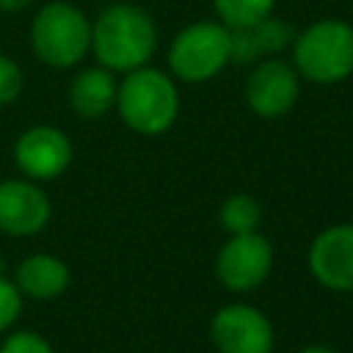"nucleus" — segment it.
Instances as JSON below:
<instances>
[{
	"instance_id": "1",
	"label": "nucleus",
	"mask_w": 353,
	"mask_h": 353,
	"mask_svg": "<svg viewBox=\"0 0 353 353\" xmlns=\"http://www.w3.org/2000/svg\"><path fill=\"white\" fill-rule=\"evenodd\" d=\"M157 44L154 22L135 6H110L91 28V50L108 69L132 72L143 66Z\"/></svg>"
},
{
	"instance_id": "2",
	"label": "nucleus",
	"mask_w": 353,
	"mask_h": 353,
	"mask_svg": "<svg viewBox=\"0 0 353 353\" xmlns=\"http://www.w3.org/2000/svg\"><path fill=\"white\" fill-rule=\"evenodd\" d=\"M116 105L121 121L130 130L141 135H157L174 124L179 97L174 83L163 72L138 66L116 88Z\"/></svg>"
},
{
	"instance_id": "3",
	"label": "nucleus",
	"mask_w": 353,
	"mask_h": 353,
	"mask_svg": "<svg viewBox=\"0 0 353 353\" xmlns=\"http://www.w3.org/2000/svg\"><path fill=\"white\" fill-rule=\"evenodd\" d=\"M295 66L312 83H339L353 72V28L339 19L309 25L295 39Z\"/></svg>"
},
{
	"instance_id": "4",
	"label": "nucleus",
	"mask_w": 353,
	"mask_h": 353,
	"mask_svg": "<svg viewBox=\"0 0 353 353\" xmlns=\"http://www.w3.org/2000/svg\"><path fill=\"white\" fill-rule=\"evenodd\" d=\"M30 44L50 66H72L91 47V25L69 3L44 6L30 25Z\"/></svg>"
},
{
	"instance_id": "5",
	"label": "nucleus",
	"mask_w": 353,
	"mask_h": 353,
	"mask_svg": "<svg viewBox=\"0 0 353 353\" xmlns=\"http://www.w3.org/2000/svg\"><path fill=\"white\" fill-rule=\"evenodd\" d=\"M229 58H232L229 28L218 22H196L179 30L168 52V63L174 74L188 83H204L215 77Z\"/></svg>"
},
{
	"instance_id": "6",
	"label": "nucleus",
	"mask_w": 353,
	"mask_h": 353,
	"mask_svg": "<svg viewBox=\"0 0 353 353\" xmlns=\"http://www.w3.org/2000/svg\"><path fill=\"white\" fill-rule=\"evenodd\" d=\"M270 265H273L270 243L256 232H245V234H232L226 240V245L218 254L215 270L226 290L248 292L268 279Z\"/></svg>"
},
{
	"instance_id": "7",
	"label": "nucleus",
	"mask_w": 353,
	"mask_h": 353,
	"mask_svg": "<svg viewBox=\"0 0 353 353\" xmlns=\"http://www.w3.org/2000/svg\"><path fill=\"white\" fill-rule=\"evenodd\" d=\"M210 336L221 353H270L273 328L268 317L243 303L223 306L210 325Z\"/></svg>"
},
{
	"instance_id": "8",
	"label": "nucleus",
	"mask_w": 353,
	"mask_h": 353,
	"mask_svg": "<svg viewBox=\"0 0 353 353\" xmlns=\"http://www.w3.org/2000/svg\"><path fill=\"white\" fill-rule=\"evenodd\" d=\"M298 94H301L298 72L279 58L262 61L245 83V102L259 116L287 113L298 102Z\"/></svg>"
},
{
	"instance_id": "9",
	"label": "nucleus",
	"mask_w": 353,
	"mask_h": 353,
	"mask_svg": "<svg viewBox=\"0 0 353 353\" xmlns=\"http://www.w3.org/2000/svg\"><path fill=\"white\" fill-rule=\"evenodd\" d=\"M312 276L331 290H353V223L320 232L309 248Z\"/></svg>"
},
{
	"instance_id": "10",
	"label": "nucleus",
	"mask_w": 353,
	"mask_h": 353,
	"mask_svg": "<svg viewBox=\"0 0 353 353\" xmlns=\"http://www.w3.org/2000/svg\"><path fill=\"white\" fill-rule=\"evenodd\" d=\"M17 165L33 179H52L72 163V143L55 127H33L19 135L14 149Z\"/></svg>"
},
{
	"instance_id": "11",
	"label": "nucleus",
	"mask_w": 353,
	"mask_h": 353,
	"mask_svg": "<svg viewBox=\"0 0 353 353\" xmlns=\"http://www.w3.org/2000/svg\"><path fill=\"white\" fill-rule=\"evenodd\" d=\"M50 221V201L33 185L22 179L0 182V229L17 237L36 234Z\"/></svg>"
},
{
	"instance_id": "12",
	"label": "nucleus",
	"mask_w": 353,
	"mask_h": 353,
	"mask_svg": "<svg viewBox=\"0 0 353 353\" xmlns=\"http://www.w3.org/2000/svg\"><path fill=\"white\" fill-rule=\"evenodd\" d=\"M292 36H295V30L287 22L270 19V17H265L256 25H248V28H229L232 58L234 61H254L262 55L281 52L292 41Z\"/></svg>"
},
{
	"instance_id": "13",
	"label": "nucleus",
	"mask_w": 353,
	"mask_h": 353,
	"mask_svg": "<svg viewBox=\"0 0 353 353\" xmlns=\"http://www.w3.org/2000/svg\"><path fill=\"white\" fill-rule=\"evenodd\" d=\"M17 284L25 295L39 298V301H50L66 290L69 270L58 256L33 254L17 268Z\"/></svg>"
},
{
	"instance_id": "14",
	"label": "nucleus",
	"mask_w": 353,
	"mask_h": 353,
	"mask_svg": "<svg viewBox=\"0 0 353 353\" xmlns=\"http://www.w3.org/2000/svg\"><path fill=\"white\" fill-rule=\"evenodd\" d=\"M69 99L80 116L97 119L116 102V83L108 69H85L72 80Z\"/></svg>"
},
{
	"instance_id": "15",
	"label": "nucleus",
	"mask_w": 353,
	"mask_h": 353,
	"mask_svg": "<svg viewBox=\"0 0 353 353\" xmlns=\"http://www.w3.org/2000/svg\"><path fill=\"white\" fill-rule=\"evenodd\" d=\"M276 0H215V11L226 28H248L270 17Z\"/></svg>"
},
{
	"instance_id": "16",
	"label": "nucleus",
	"mask_w": 353,
	"mask_h": 353,
	"mask_svg": "<svg viewBox=\"0 0 353 353\" xmlns=\"http://www.w3.org/2000/svg\"><path fill=\"white\" fill-rule=\"evenodd\" d=\"M259 204L251 196H232L223 201L221 207V223L229 234H245V232H256L259 223Z\"/></svg>"
},
{
	"instance_id": "17",
	"label": "nucleus",
	"mask_w": 353,
	"mask_h": 353,
	"mask_svg": "<svg viewBox=\"0 0 353 353\" xmlns=\"http://www.w3.org/2000/svg\"><path fill=\"white\" fill-rule=\"evenodd\" d=\"M19 91H22V72H19V66L11 58L0 55V105L14 102L19 97Z\"/></svg>"
},
{
	"instance_id": "18",
	"label": "nucleus",
	"mask_w": 353,
	"mask_h": 353,
	"mask_svg": "<svg viewBox=\"0 0 353 353\" xmlns=\"http://www.w3.org/2000/svg\"><path fill=\"white\" fill-rule=\"evenodd\" d=\"M0 353H52V347L47 345V339H41L39 334H30V331H19V334H11Z\"/></svg>"
},
{
	"instance_id": "19",
	"label": "nucleus",
	"mask_w": 353,
	"mask_h": 353,
	"mask_svg": "<svg viewBox=\"0 0 353 353\" xmlns=\"http://www.w3.org/2000/svg\"><path fill=\"white\" fill-rule=\"evenodd\" d=\"M19 309H22L19 290H17L11 281L0 279V331H6V328H8V325L17 320Z\"/></svg>"
},
{
	"instance_id": "20",
	"label": "nucleus",
	"mask_w": 353,
	"mask_h": 353,
	"mask_svg": "<svg viewBox=\"0 0 353 353\" xmlns=\"http://www.w3.org/2000/svg\"><path fill=\"white\" fill-rule=\"evenodd\" d=\"M30 3H33V0H0V8H3V11L17 14V11H25Z\"/></svg>"
},
{
	"instance_id": "21",
	"label": "nucleus",
	"mask_w": 353,
	"mask_h": 353,
	"mask_svg": "<svg viewBox=\"0 0 353 353\" xmlns=\"http://www.w3.org/2000/svg\"><path fill=\"white\" fill-rule=\"evenodd\" d=\"M301 353H336V350H331V347H325V345H309V347H303Z\"/></svg>"
}]
</instances>
